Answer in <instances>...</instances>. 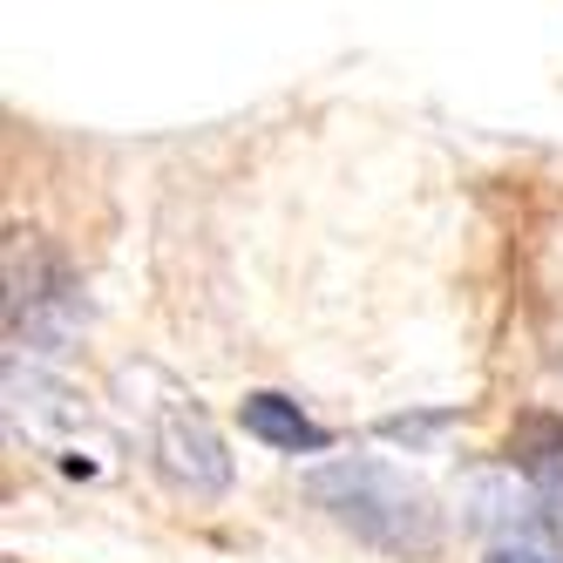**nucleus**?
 <instances>
[{
    "instance_id": "nucleus-1",
    "label": "nucleus",
    "mask_w": 563,
    "mask_h": 563,
    "mask_svg": "<svg viewBox=\"0 0 563 563\" xmlns=\"http://www.w3.org/2000/svg\"><path fill=\"white\" fill-rule=\"evenodd\" d=\"M306 496L327 509L340 530H353L360 543H374L387 556H434L441 543V509L415 475H400L387 462L346 455L327 468H306Z\"/></svg>"
},
{
    "instance_id": "nucleus-2",
    "label": "nucleus",
    "mask_w": 563,
    "mask_h": 563,
    "mask_svg": "<svg viewBox=\"0 0 563 563\" xmlns=\"http://www.w3.org/2000/svg\"><path fill=\"white\" fill-rule=\"evenodd\" d=\"M150 400H130V408H143V441H150V462L164 468L177 489L190 496H224L231 489V455H224V441L211 428V415L197 408V400L164 380L156 367H123Z\"/></svg>"
},
{
    "instance_id": "nucleus-3",
    "label": "nucleus",
    "mask_w": 563,
    "mask_h": 563,
    "mask_svg": "<svg viewBox=\"0 0 563 563\" xmlns=\"http://www.w3.org/2000/svg\"><path fill=\"white\" fill-rule=\"evenodd\" d=\"M82 333V286L75 272L34 245V238H14L8 245V360H62L68 340Z\"/></svg>"
},
{
    "instance_id": "nucleus-4",
    "label": "nucleus",
    "mask_w": 563,
    "mask_h": 563,
    "mask_svg": "<svg viewBox=\"0 0 563 563\" xmlns=\"http://www.w3.org/2000/svg\"><path fill=\"white\" fill-rule=\"evenodd\" d=\"M8 421L14 434H27L42 455L68 462V468H82V441L89 449H102V434L82 408V394L48 380L42 367H21V360H8Z\"/></svg>"
},
{
    "instance_id": "nucleus-5",
    "label": "nucleus",
    "mask_w": 563,
    "mask_h": 563,
    "mask_svg": "<svg viewBox=\"0 0 563 563\" xmlns=\"http://www.w3.org/2000/svg\"><path fill=\"white\" fill-rule=\"evenodd\" d=\"M238 421H245V434H258L265 449H278V455H319V449H327V428H319L299 400H286V394H245Z\"/></svg>"
},
{
    "instance_id": "nucleus-6",
    "label": "nucleus",
    "mask_w": 563,
    "mask_h": 563,
    "mask_svg": "<svg viewBox=\"0 0 563 563\" xmlns=\"http://www.w3.org/2000/svg\"><path fill=\"white\" fill-rule=\"evenodd\" d=\"M509 468L530 475L537 489L563 496V421L556 415H522L509 434Z\"/></svg>"
},
{
    "instance_id": "nucleus-7",
    "label": "nucleus",
    "mask_w": 563,
    "mask_h": 563,
    "mask_svg": "<svg viewBox=\"0 0 563 563\" xmlns=\"http://www.w3.org/2000/svg\"><path fill=\"white\" fill-rule=\"evenodd\" d=\"M489 563H563L543 537H503L496 550H489Z\"/></svg>"
},
{
    "instance_id": "nucleus-8",
    "label": "nucleus",
    "mask_w": 563,
    "mask_h": 563,
    "mask_svg": "<svg viewBox=\"0 0 563 563\" xmlns=\"http://www.w3.org/2000/svg\"><path fill=\"white\" fill-rule=\"evenodd\" d=\"M455 415H387L380 421V434H394V441H428L434 428H449Z\"/></svg>"
}]
</instances>
